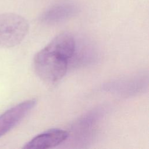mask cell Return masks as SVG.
I'll list each match as a JSON object with an SVG mask.
<instances>
[{
  "mask_svg": "<svg viewBox=\"0 0 149 149\" xmlns=\"http://www.w3.org/2000/svg\"><path fill=\"white\" fill-rule=\"evenodd\" d=\"M68 66V59L45 47L38 51L33 59L36 73L48 83H55L62 79Z\"/></svg>",
  "mask_w": 149,
  "mask_h": 149,
  "instance_id": "1",
  "label": "cell"
},
{
  "mask_svg": "<svg viewBox=\"0 0 149 149\" xmlns=\"http://www.w3.org/2000/svg\"><path fill=\"white\" fill-rule=\"evenodd\" d=\"M27 20L14 13H0V47L11 48L19 45L29 32Z\"/></svg>",
  "mask_w": 149,
  "mask_h": 149,
  "instance_id": "2",
  "label": "cell"
},
{
  "mask_svg": "<svg viewBox=\"0 0 149 149\" xmlns=\"http://www.w3.org/2000/svg\"><path fill=\"white\" fill-rule=\"evenodd\" d=\"M36 103V99L27 100L1 113L0 115V138L17 126L31 111Z\"/></svg>",
  "mask_w": 149,
  "mask_h": 149,
  "instance_id": "3",
  "label": "cell"
},
{
  "mask_svg": "<svg viewBox=\"0 0 149 149\" xmlns=\"http://www.w3.org/2000/svg\"><path fill=\"white\" fill-rule=\"evenodd\" d=\"M69 133L54 128L47 130L33 138L22 147L24 149H45L54 147L67 139Z\"/></svg>",
  "mask_w": 149,
  "mask_h": 149,
  "instance_id": "4",
  "label": "cell"
},
{
  "mask_svg": "<svg viewBox=\"0 0 149 149\" xmlns=\"http://www.w3.org/2000/svg\"><path fill=\"white\" fill-rule=\"evenodd\" d=\"M78 12L79 8L73 2H58L45 10L41 15L40 20L45 24H55L73 17Z\"/></svg>",
  "mask_w": 149,
  "mask_h": 149,
  "instance_id": "5",
  "label": "cell"
},
{
  "mask_svg": "<svg viewBox=\"0 0 149 149\" xmlns=\"http://www.w3.org/2000/svg\"><path fill=\"white\" fill-rule=\"evenodd\" d=\"M45 47L69 61L76 51L75 39L71 34L62 33L54 37Z\"/></svg>",
  "mask_w": 149,
  "mask_h": 149,
  "instance_id": "6",
  "label": "cell"
}]
</instances>
